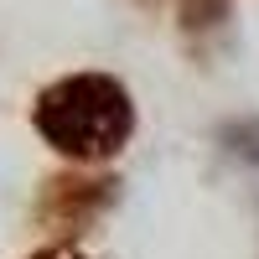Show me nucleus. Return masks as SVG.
I'll return each instance as SVG.
<instances>
[{"label":"nucleus","mask_w":259,"mask_h":259,"mask_svg":"<svg viewBox=\"0 0 259 259\" xmlns=\"http://www.w3.org/2000/svg\"><path fill=\"white\" fill-rule=\"evenodd\" d=\"M31 124L62 161L104 166L135 135V99L109 73H68L36 94Z\"/></svg>","instance_id":"nucleus-1"},{"label":"nucleus","mask_w":259,"mask_h":259,"mask_svg":"<svg viewBox=\"0 0 259 259\" xmlns=\"http://www.w3.org/2000/svg\"><path fill=\"white\" fill-rule=\"evenodd\" d=\"M114 187H119V182L94 177L89 166H73V171H62V177H52L47 187H41L36 223H41V228H52L57 239L78 244V233H89V228L104 218V212H109Z\"/></svg>","instance_id":"nucleus-2"},{"label":"nucleus","mask_w":259,"mask_h":259,"mask_svg":"<svg viewBox=\"0 0 259 259\" xmlns=\"http://www.w3.org/2000/svg\"><path fill=\"white\" fill-rule=\"evenodd\" d=\"M26 259H94L83 244H68V239H52V244H41L36 254H26Z\"/></svg>","instance_id":"nucleus-3"}]
</instances>
